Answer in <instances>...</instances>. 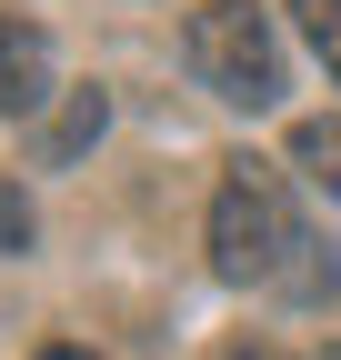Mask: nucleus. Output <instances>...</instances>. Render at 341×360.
<instances>
[{"label":"nucleus","mask_w":341,"mask_h":360,"mask_svg":"<svg viewBox=\"0 0 341 360\" xmlns=\"http://www.w3.org/2000/svg\"><path fill=\"white\" fill-rule=\"evenodd\" d=\"M221 360H281V350H221Z\"/></svg>","instance_id":"nucleus-9"},{"label":"nucleus","mask_w":341,"mask_h":360,"mask_svg":"<svg viewBox=\"0 0 341 360\" xmlns=\"http://www.w3.org/2000/svg\"><path fill=\"white\" fill-rule=\"evenodd\" d=\"M0 250H30V200H20V180H0Z\"/></svg>","instance_id":"nucleus-7"},{"label":"nucleus","mask_w":341,"mask_h":360,"mask_svg":"<svg viewBox=\"0 0 341 360\" xmlns=\"http://www.w3.org/2000/svg\"><path fill=\"white\" fill-rule=\"evenodd\" d=\"M291 20H302V40L321 51V70H331V90H341V0H291Z\"/></svg>","instance_id":"nucleus-6"},{"label":"nucleus","mask_w":341,"mask_h":360,"mask_svg":"<svg viewBox=\"0 0 341 360\" xmlns=\"http://www.w3.org/2000/svg\"><path fill=\"white\" fill-rule=\"evenodd\" d=\"M321 360H341V350H321Z\"/></svg>","instance_id":"nucleus-10"},{"label":"nucleus","mask_w":341,"mask_h":360,"mask_svg":"<svg viewBox=\"0 0 341 360\" xmlns=\"http://www.w3.org/2000/svg\"><path fill=\"white\" fill-rule=\"evenodd\" d=\"M291 170L341 200V120H331V110H321V120H291Z\"/></svg>","instance_id":"nucleus-4"},{"label":"nucleus","mask_w":341,"mask_h":360,"mask_svg":"<svg viewBox=\"0 0 341 360\" xmlns=\"http://www.w3.org/2000/svg\"><path fill=\"white\" fill-rule=\"evenodd\" d=\"M181 60L231 110H271L281 101V30H271L261 0H201L191 30H181Z\"/></svg>","instance_id":"nucleus-2"},{"label":"nucleus","mask_w":341,"mask_h":360,"mask_svg":"<svg viewBox=\"0 0 341 360\" xmlns=\"http://www.w3.org/2000/svg\"><path fill=\"white\" fill-rule=\"evenodd\" d=\"M30 360H101V350H80V340H51V350H30Z\"/></svg>","instance_id":"nucleus-8"},{"label":"nucleus","mask_w":341,"mask_h":360,"mask_svg":"<svg viewBox=\"0 0 341 360\" xmlns=\"http://www.w3.org/2000/svg\"><path fill=\"white\" fill-rule=\"evenodd\" d=\"M40 101H51V40L40 20L0 11V120H40Z\"/></svg>","instance_id":"nucleus-3"},{"label":"nucleus","mask_w":341,"mask_h":360,"mask_svg":"<svg viewBox=\"0 0 341 360\" xmlns=\"http://www.w3.org/2000/svg\"><path fill=\"white\" fill-rule=\"evenodd\" d=\"M211 270L241 281V290L302 300V310L331 300V250L291 210V180L271 160H221V191H211Z\"/></svg>","instance_id":"nucleus-1"},{"label":"nucleus","mask_w":341,"mask_h":360,"mask_svg":"<svg viewBox=\"0 0 341 360\" xmlns=\"http://www.w3.org/2000/svg\"><path fill=\"white\" fill-rule=\"evenodd\" d=\"M101 120H111V101H101V90H70V110H61L51 130H40V160H70V150H91V141H101Z\"/></svg>","instance_id":"nucleus-5"}]
</instances>
